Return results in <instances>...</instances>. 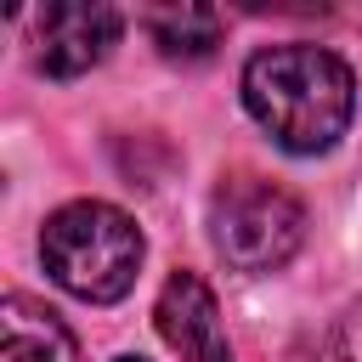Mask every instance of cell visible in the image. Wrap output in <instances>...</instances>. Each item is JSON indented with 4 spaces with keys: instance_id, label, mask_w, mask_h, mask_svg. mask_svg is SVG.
<instances>
[{
    "instance_id": "1",
    "label": "cell",
    "mask_w": 362,
    "mask_h": 362,
    "mask_svg": "<svg viewBox=\"0 0 362 362\" xmlns=\"http://www.w3.org/2000/svg\"><path fill=\"white\" fill-rule=\"evenodd\" d=\"M243 107L283 153L311 158L345 136L356 113V74L328 45H266L243 62Z\"/></svg>"
},
{
    "instance_id": "2",
    "label": "cell",
    "mask_w": 362,
    "mask_h": 362,
    "mask_svg": "<svg viewBox=\"0 0 362 362\" xmlns=\"http://www.w3.org/2000/svg\"><path fill=\"white\" fill-rule=\"evenodd\" d=\"M40 260L57 288H68L85 305H113L136 288L141 272V226L102 198H74L45 215L40 226Z\"/></svg>"
},
{
    "instance_id": "3",
    "label": "cell",
    "mask_w": 362,
    "mask_h": 362,
    "mask_svg": "<svg viewBox=\"0 0 362 362\" xmlns=\"http://www.w3.org/2000/svg\"><path fill=\"white\" fill-rule=\"evenodd\" d=\"M209 243L232 272H277L305 243V204L266 175H226L209 198Z\"/></svg>"
},
{
    "instance_id": "4",
    "label": "cell",
    "mask_w": 362,
    "mask_h": 362,
    "mask_svg": "<svg viewBox=\"0 0 362 362\" xmlns=\"http://www.w3.org/2000/svg\"><path fill=\"white\" fill-rule=\"evenodd\" d=\"M119 28H124V17L113 6H102V0L45 6L34 17V62L51 79H79L119 45Z\"/></svg>"
},
{
    "instance_id": "5",
    "label": "cell",
    "mask_w": 362,
    "mask_h": 362,
    "mask_svg": "<svg viewBox=\"0 0 362 362\" xmlns=\"http://www.w3.org/2000/svg\"><path fill=\"white\" fill-rule=\"evenodd\" d=\"M153 322L164 334V345L181 362H232L226 328H221V305L209 294V283L198 272H170L153 305Z\"/></svg>"
},
{
    "instance_id": "6",
    "label": "cell",
    "mask_w": 362,
    "mask_h": 362,
    "mask_svg": "<svg viewBox=\"0 0 362 362\" xmlns=\"http://www.w3.org/2000/svg\"><path fill=\"white\" fill-rule=\"evenodd\" d=\"M0 362H79V339L45 300L11 288L0 300Z\"/></svg>"
},
{
    "instance_id": "7",
    "label": "cell",
    "mask_w": 362,
    "mask_h": 362,
    "mask_svg": "<svg viewBox=\"0 0 362 362\" xmlns=\"http://www.w3.org/2000/svg\"><path fill=\"white\" fill-rule=\"evenodd\" d=\"M221 28H226V17L215 6H187L181 0V6H153L147 11V34L170 62H204L221 45Z\"/></svg>"
},
{
    "instance_id": "8",
    "label": "cell",
    "mask_w": 362,
    "mask_h": 362,
    "mask_svg": "<svg viewBox=\"0 0 362 362\" xmlns=\"http://www.w3.org/2000/svg\"><path fill=\"white\" fill-rule=\"evenodd\" d=\"M113 362H147V356H113Z\"/></svg>"
}]
</instances>
